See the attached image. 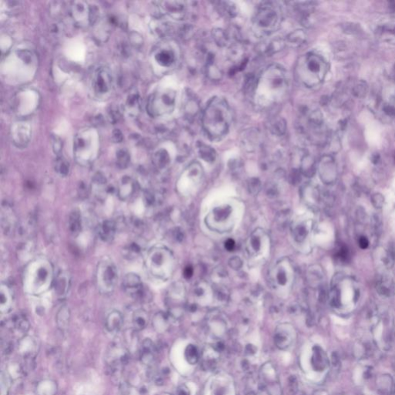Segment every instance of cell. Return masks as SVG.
I'll return each instance as SVG.
<instances>
[{"label": "cell", "mask_w": 395, "mask_h": 395, "mask_svg": "<svg viewBox=\"0 0 395 395\" xmlns=\"http://www.w3.org/2000/svg\"><path fill=\"white\" fill-rule=\"evenodd\" d=\"M212 36L218 47L223 48V47H226L229 43V36H227L226 32L223 29H218V28L214 29L212 30Z\"/></svg>", "instance_id": "4dcf8cb0"}, {"label": "cell", "mask_w": 395, "mask_h": 395, "mask_svg": "<svg viewBox=\"0 0 395 395\" xmlns=\"http://www.w3.org/2000/svg\"><path fill=\"white\" fill-rule=\"evenodd\" d=\"M359 246H361V249H367L369 246V242H368V239L364 236L360 238L359 239Z\"/></svg>", "instance_id": "60d3db41"}, {"label": "cell", "mask_w": 395, "mask_h": 395, "mask_svg": "<svg viewBox=\"0 0 395 395\" xmlns=\"http://www.w3.org/2000/svg\"><path fill=\"white\" fill-rule=\"evenodd\" d=\"M68 277L65 273H60L56 279L55 290L58 295H64L68 290Z\"/></svg>", "instance_id": "83f0119b"}, {"label": "cell", "mask_w": 395, "mask_h": 395, "mask_svg": "<svg viewBox=\"0 0 395 395\" xmlns=\"http://www.w3.org/2000/svg\"><path fill=\"white\" fill-rule=\"evenodd\" d=\"M185 356L190 364H195L199 359V352L195 345L190 344L186 347Z\"/></svg>", "instance_id": "d6a6232c"}, {"label": "cell", "mask_w": 395, "mask_h": 395, "mask_svg": "<svg viewBox=\"0 0 395 395\" xmlns=\"http://www.w3.org/2000/svg\"><path fill=\"white\" fill-rule=\"evenodd\" d=\"M230 265L235 270H238L242 266V261L238 257H234L233 259H230Z\"/></svg>", "instance_id": "74e56055"}, {"label": "cell", "mask_w": 395, "mask_h": 395, "mask_svg": "<svg viewBox=\"0 0 395 395\" xmlns=\"http://www.w3.org/2000/svg\"><path fill=\"white\" fill-rule=\"evenodd\" d=\"M53 144H54V152L57 154V155H60L62 151V144H61V140L59 138L55 137L54 140H53Z\"/></svg>", "instance_id": "8d00e7d4"}, {"label": "cell", "mask_w": 395, "mask_h": 395, "mask_svg": "<svg viewBox=\"0 0 395 395\" xmlns=\"http://www.w3.org/2000/svg\"><path fill=\"white\" fill-rule=\"evenodd\" d=\"M288 78L286 70L281 66L273 64L267 67L255 84V103L261 107H269L280 101L286 95Z\"/></svg>", "instance_id": "6da1fadb"}, {"label": "cell", "mask_w": 395, "mask_h": 395, "mask_svg": "<svg viewBox=\"0 0 395 395\" xmlns=\"http://www.w3.org/2000/svg\"><path fill=\"white\" fill-rule=\"evenodd\" d=\"M57 391V383L50 379L39 381L36 387L37 395H55Z\"/></svg>", "instance_id": "e0dca14e"}, {"label": "cell", "mask_w": 395, "mask_h": 395, "mask_svg": "<svg viewBox=\"0 0 395 395\" xmlns=\"http://www.w3.org/2000/svg\"><path fill=\"white\" fill-rule=\"evenodd\" d=\"M269 127H270V131L273 135H277V136H282L286 131V120L283 117H275V118L270 120Z\"/></svg>", "instance_id": "7402d4cb"}, {"label": "cell", "mask_w": 395, "mask_h": 395, "mask_svg": "<svg viewBox=\"0 0 395 395\" xmlns=\"http://www.w3.org/2000/svg\"><path fill=\"white\" fill-rule=\"evenodd\" d=\"M117 280V270L112 261L103 259L98 264L97 282L101 291L108 293L112 291Z\"/></svg>", "instance_id": "8992f818"}, {"label": "cell", "mask_w": 395, "mask_h": 395, "mask_svg": "<svg viewBox=\"0 0 395 395\" xmlns=\"http://www.w3.org/2000/svg\"><path fill=\"white\" fill-rule=\"evenodd\" d=\"M55 168L56 171L62 176H67L70 171L69 163L61 157L57 158V161H56Z\"/></svg>", "instance_id": "e575fe53"}, {"label": "cell", "mask_w": 395, "mask_h": 395, "mask_svg": "<svg viewBox=\"0 0 395 395\" xmlns=\"http://www.w3.org/2000/svg\"><path fill=\"white\" fill-rule=\"evenodd\" d=\"M69 230L74 236L79 234L81 230V216L77 210L72 211L69 216Z\"/></svg>", "instance_id": "44dd1931"}, {"label": "cell", "mask_w": 395, "mask_h": 395, "mask_svg": "<svg viewBox=\"0 0 395 395\" xmlns=\"http://www.w3.org/2000/svg\"><path fill=\"white\" fill-rule=\"evenodd\" d=\"M176 94L172 90L158 91L148 103V111L154 116L170 114L175 106Z\"/></svg>", "instance_id": "5b68a950"}, {"label": "cell", "mask_w": 395, "mask_h": 395, "mask_svg": "<svg viewBox=\"0 0 395 395\" xmlns=\"http://www.w3.org/2000/svg\"><path fill=\"white\" fill-rule=\"evenodd\" d=\"M312 364L314 368L316 370H318V371H321V370H323L325 368L326 364H327V358H326L325 355H324L321 348H314Z\"/></svg>", "instance_id": "cb8c5ba5"}, {"label": "cell", "mask_w": 395, "mask_h": 395, "mask_svg": "<svg viewBox=\"0 0 395 395\" xmlns=\"http://www.w3.org/2000/svg\"><path fill=\"white\" fill-rule=\"evenodd\" d=\"M346 256H347V250L346 248H343L339 252V257H340L341 259H345Z\"/></svg>", "instance_id": "ee69618b"}, {"label": "cell", "mask_w": 395, "mask_h": 395, "mask_svg": "<svg viewBox=\"0 0 395 395\" xmlns=\"http://www.w3.org/2000/svg\"><path fill=\"white\" fill-rule=\"evenodd\" d=\"M193 275V269L191 267H186L184 271V276L186 278H190Z\"/></svg>", "instance_id": "7bdbcfd3"}, {"label": "cell", "mask_w": 395, "mask_h": 395, "mask_svg": "<svg viewBox=\"0 0 395 395\" xmlns=\"http://www.w3.org/2000/svg\"><path fill=\"white\" fill-rule=\"evenodd\" d=\"M73 14L76 21L82 25V22L84 19H87L91 22V9L89 10L85 8L83 3H77L73 7Z\"/></svg>", "instance_id": "ffe728a7"}, {"label": "cell", "mask_w": 395, "mask_h": 395, "mask_svg": "<svg viewBox=\"0 0 395 395\" xmlns=\"http://www.w3.org/2000/svg\"><path fill=\"white\" fill-rule=\"evenodd\" d=\"M29 329V321L24 317H15L12 321L11 330L15 337L22 340L26 337V333Z\"/></svg>", "instance_id": "5bb4252c"}, {"label": "cell", "mask_w": 395, "mask_h": 395, "mask_svg": "<svg viewBox=\"0 0 395 395\" xmlns=\"http://www.w3.org/2000/svg\"><path fill=\"white\" fill-rule=\"evenodd\" d=\"M305 38H306V34L304 32L300 29H297L295 31L292 32L290 34L286 36V44L292 46L296 48L298 46L301 45L302 42H304Z\"/></svg>", "instance_id": "484cf974"}, {"label": "cell", "mask_w": 395, "mask_h": 395, "mask_svg": "<svg viewBox=\"0 0 395 395\" xmlns=\"http://www.w3.org/2000/svg\"><path fill=\"white\" fill-rule=\"evenodd\" d=\"M117 165L120 168H126L130 163V155L128 151L126 149H120L117 151Z\"/></svg>", "instance_id": "1f68e13d"}, {"label": "cell", "mask_w": 395, "mask_h": 395, "mask_svg": "<svg viewBox=\"0 0 395 395\" xmlns=\"http://www.w3.org/2000/svg\"><path fill=\"white\" fill-rule=\"evenodd\" d=\"M112 84L111 72L106 67L98 68L93 79V87L98 96L102 97L109 92Z\"/></svg>", "instance_id": "52a82bcc"}, {"label": "cell", "mask_w": 395, "mask_h": 395, "mask_svg": "<svg viewBox=\"0 0 395 395\" xmlns=\"http://www.w3.org/2000/svg\"><path fill=\"white\" fill-rule=\"evenodd\" d=\"M170 161L169 155L165 150H159L155 153L154 162L158 168H165Z\"/></svg>", "instance_id": "f546056e"}, {"label": "cell", "mask_w": 395, "mask_h": 395, "mask_svg": "<svg viewBox=\"0 0 395 395\" xmlns=\"http://www.w3.org/2000/svg\"><path fill=\"white\" fill-rule=\"evenodd\" d=\"M286 45V40L283 39H276L270 41L264 48V52L267 55H273L279 51H282Z\"/></svg>", "instance_id": "d4e9b609"}, {"label": "cell", "mask_w": 395, "mask_h": 395, "mask_svg": "<svg viewBox=\"0 0 395 395\" xmlns=\"http://www.w3.org/2000/svg\"><path fill=\"white\" fill-rule=\"evenodd\" d=\"M232 114L225 98L215 97L208 101L202 114V127L211 141L221 140L230 130Z\"/></svg>", "instance_id": "7a4b0ae2"}, {"label": "cell", "mask_w": 395, "mask_h": 395, "mask_svg": "<svg viewBox=\"0 0 395 395\" xmlns=\"http://www.w3.org/2000/svg\"><path fill=\"white\" fill-rule=\"evenodd\" d=\"M137 191V183L130 178L125 177L120 182L118 189V195L120 199L128 200Z\"/></svg>", "instance_id": "7c38bea8"}, {"label": "cell", "mask_w": 395, "mask_h": 395, "mask_svg": "<svg viewBox=\"0 0 395 395\" xmlns=\"http://www.w3.org/2000/svg\"><path fill=\"white\" fill-rule=\"evenodd\" d=\"M218 4H220V11L226 17L233 18L237 15V10H236V6L233 3L222 2Z\"/></svg>", "instance_id": "836d02e7"}, {"label": "cell", "mask_w": 395, "mask_h": 395, "mask_svg": "<svg viewBox=\"0 0 395 395\" xmlns=\"http://www.w3.org/2000/svg\"><path fill=\"white\" fill-rule=\"evenodd\" d=\"M225 248H226L228 251H233L235 248L234 240H233V239H228V240L225 242Z\"/></svg>", "instance_id": "b9f144b4"}, {"label": "cell", "mask_w": 395, "mask_h": 395, "mask_svg": "<svg viewBox=\"0 0 395 395\" xmlns=\"http://www.w3.org/2000/svg\"><path fill=\"white\" fill-rule=\"evenodd\" d=\"M117 230V225L113 220H106L100 225L98 235L104 242H110L114 239Z\"/></svg>", "instance_id": "4fadbf2b"}, {"label": "cell", "mask_w": 395, "mask_h": 395, "mask_svg": "<svg viewBox=\"0 0 395 395\" xmlns=\"http://www.w3.org/2000/svg\"><path fill=\"white\" fill-rule=\"evenodd\" d=\"M176 395H190L189 389L186 386L181 385L178 387L176 390Z\"/></svg>", "instance_id": "ab89813d"}, {"label": "cell", "mask_w": 395, "mask_h": 395, "mask_svg": "<svg viewBox=\"0 0 395 395\" xmlns=\"http://www.w3.org/2000/svg\"><path fill=\"white\" fill-rule=\"evenodd\" d=\"M113 140H114V142H117V143H119V142H120L123 140L122 133H121L118 129H115V130L113 131Z\"/></svg>", "instance_id": "f35d334b"}, {"label": "cell", "mask_w": 395, "mask_h": 395, "mask_svg": "<svg viewBox=\"0 0 395 395\" xmlns=\"http://www.w3.org/2000/svg\"><path fill=\"white\" fill-rule=\"evenodd\" d=\"M178 54L175 49L172 48H164L158 50L155 54V60L160 67L170 68L175 64Z\"/></svg>", "instance_id": "30bf717a"}, {"label": "cell", "mask_w": 395, "mask_h": 395, "mask_svg": "<svg viewBox=\"0 0 395 395\" xmlns=\"http://www.w3.org/2000/svg\"><path fill=\"white\" fill-rule=\"evenodd\" d=\"M283 21V12L277 3L264 2L257 7L252 21V30L257 37L271 36L277 32Z\"/></svg>", "instance_id": "3957f363"}, {"label": "cell", "mask_w": 395, "mask_h": 395, "mask_svg": "<svg viewBox=\"0 0 395 395\" xmlns=\"http://www.w3.org/2000/svg\"><path fill=\"white\" fill-rule=\"evenodd\" d=\"M133 326L138 331L143 330L148 324V315L144 310H138L134 313L132 319Z\"/></svg>", "instance_id": "ac0fdd59"}, {"label": "cell", "mask_w": 395, "mask_h": 395, "mask_svg": "<svg viewBox=\"0 0 395 395\" xmlns=\"http://www.w3.org/2000/svg\"><path fill=\"white\" fill-rule=\"evenodd\" d=\"M155 344L150 339H145L142 342V349H141L140 358L142 364L146 366L151 367L155 362Z\"/></svg>", "instance_id": "8fae6325"}, {"label": "cell", "mask_w": 395, "mask_h": 395, "mask_svg": "<svg viewBox=\"0 0 395 395\" xmlns=\"http://www.w3.org/2000/svg\"><path fill=\"white\" fill-rule=\"evenodd\" d=\"M0 382H1V386H0L1 395H9L10 388V378H9V376L7 375V373H4V371H2V373H1Z\"/></svg>", "instance_id": "d590c367"}, {"label": "cell", "mask_w": 395, "mask_h": 395, "mask_svg": "<svg viewBox=\"0 0 395 395\" xmlns=\"http://www.w3.org/2000/svg\"><path fill=\"white\" fill-rule=\"evenodd\" d=\"M70 312L67 306L60 308L57 314V324L58 328L61 331L64 332L67 330L70 324Z\"/></svg>", "instance_id": "d6986e66"}, {"label": "cell", "mask_w": 395, "mask_h": 395, "mask_svg": "<svg viewBox=\"0 0 395 395\" xmlns=\"http://www.w3.org/2000/svg\"><path fill=\"white\" fill-rule=\"evenodd\" d=\"M161 395H171V394H169V393H161Z\"/></svg>", "instance_id": "f6af8a7d"}, {"label": "cell", "mask_w": 395, "mask_h": 395, "mask_svg": "<svg viewBox=\"0 0 395 395\" xmlns=\"http://www.w3.org/2000/svg\"><path fill=\"white\" fill-rule=\"evenodd\" d=\"M162 10L164 13L169 15L174 20H185L188 15V6L186 2L174 1V2H164Z\"/></svg>", "instance_id": "9c48e42d"}, {"label": "cell", "mask_w": 395, "mask_h": 395, "mask_svg": "<svg viewBox=\"0 0 395 395\" xmlns=\"http://www.w3.org/2000/svg\"><path fill=\"white\" fill-rule=\"evenodd\" d=\"M326 68L325 62L320 56L309 53L299 58L295 73L302 84L308 87H313L322 81Z\"/></svg>", "instance_id": "277c9868"}, {"label": "cell", "mask_w": 395, "mask_h": 395, "mask_svg": "<svg viewBox=\"0 0 395 395\" xmlns=\"http://www.w3.org/2000/svg\"><path fill=\"white\" fill-rule=\"evenodd\" d=\"M93 191L95 195L100 199L109 192L110 188L107 186V180L103 174L98 173L94 178Z\"/></svg>", "instance_id": "2e32d148"}, {"label": "cell", "mask_w": 395, "mask_h": 395, "mask_svg": "<svg viewBox=\"0 0 395 395\" xmlns=\"http://www.w3.org/2000/svg\"><path fill=\"white\" fill-rule=\"evenodd\" d=\"M123 288L124 291L135 299L143 300L145 299V288L140 277L134 273H129L123 280Z\"/></svg>", "instance_id": "ba28073f"}, {"label": "cell", "mask_w": 395, "mask_h": 395, "mask_svg": "<svg viewBox=\"0 0 395 395\" xmlns=\"http://www.w3.org/2000/svg\"><path fill=\"white\" fill-rule=\"evenodd\" d=\"M198 150H199V156L205 160L207 162H214L216 158V152L211 147L199 142L198 144Z\"/></svg>", "instance_id": "603a6c76"}, {"label": "cell", "mask_w": 395, "mask_h": 395, "mask_svg": "<svg viewBox=\"0 0 395 395\" xmlns=\"http://www.w3.org/2000/svg\"><path fill=\"white\" fill-rule=\"evenodd\" d=\"M124 324V317L119 311H114L108 314L106 319V329L110 333H117L120 331Z\"/></svg>", "instance_id": "9a60e30c"}, {"label": "cell", "mask_w": 395, "mask_h": 395, "mask_svg": "<svg viewBox=\"0 0 395 395\" xmlns=\"http://www.w3.org/2000/svg\"><path fill=\"white\" fill-rule=\"evenodd\" d=\"M292 339L290 333L285 330H280L276 333L275 343L280 349H285L291 343Z\"/></svg>", "instance_id": "4316f807"}, {"label": "cell", "mask_w": 395, "mask_h": 395, "mask_svg": "<svg viewBox=\"0 0 395 395\" xmlns=\"http://www.w3.org/2000/svg\"><path fill=\"white\" fill-rule=\"evenodd\" d=\"M259 135L256 130H247L244 135L242 136V142L246 148H249V151L258 144V139Z\"/></svg>", "instance_id": "f1b7e54d"}]
</instances>
